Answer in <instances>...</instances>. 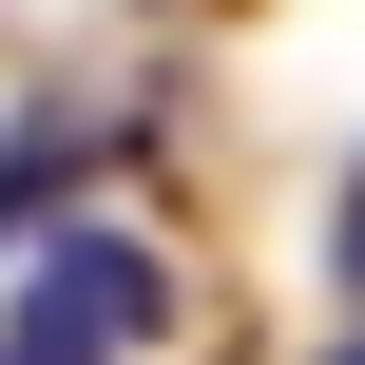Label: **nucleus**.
<instances>
[{
  "instance_id": "2",
  "label": "nucleus",
  "mask_w": 365,
  "mask_h": 365,
  "mask_svg": "<svg viewBox=\"0 0 365 365\" xmlns=\"http://www.w3.org/2000/svg\"><path fill=\"white\" fill-rule=\"evenodd\" d=\"M77 173H96V115H19V135H0V250H19Z\"/></svg>"
},
{
  "instance_id": "1",
  "label": "nucleus",
  "mask_w": 365,
  "mask_h": 365,
  "mask_svg": "<svg viewBox=\"0 0 365 365\" xmlns=\"http://www.w3.org/2000/svg\"><path fill=\"white\" fill-rule=\"evenodd\" d=\"M154 327H173V269L135 231H38V269L0 308V365H135Z\"/></svg>"
},
{
  "instance_id": "4",
  "label": "nucleus",
  "mask_w": 365,
  "mask_h": 365,
  "mask_svg": "<svg viewBox=\"0 0 365 365\" xmlns=\"http://www.w3.org/2000/svg\"><path fill=\"white\" fill-rule=\"evenodd\" d=\"M327 365H365V346H327Z\"/></svg>"
},
{
  "instance_id": "3",
  "label": "nucleus",
  "mask_w": 365,
  "mask_h": 365,
  "mask_svg": "<svg viewBox=\"0 0 365 365\" xmlns=\"http://www.w3.org/2000/svg\"><path fill=\"white\" fill-rule=\"evenodd\" d=\"M327 269H346V308H365V154H346V192H327Z\"/></svg>"
}]
</instances>
